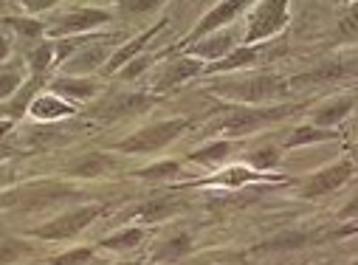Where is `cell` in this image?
I'll return each instance as SVG.
<instances>
[{"instance_id": "obj_1", "label": "cell", "mask_w": 358, "mask_h": 265, "mask_svg": "<svg viewBox=\"0 0 358 265\" xmlns=\"http://www.w3.org/2000/svg\"><path fill=\"white\" fill-rule=\"evenodd\" d=\"M215 94L234 99V102H265V99H274L280 94H285V85L280 76L271 73H259V76H248V79H234V82H220L212 87Z\"/></svg>"}, {"instance_id": "obj_2", "label": "cell", "mask_w": 358, "mask_h": 265, "mask_svg": "<svg viewBox=\"0 0 358 265\" xmlns=\"http://www.w3.org/2000/svg\"><path fill=\"white\" fill-rule=\"evenodd\" d=\"M189 127V119H166V122H158V124H150L127 138H122L116 144L119 152H136V155H144V152H155L161 147H166L172 138H178L184 130Z\"/></svg>"}, {"instance_id": "obj_3", "label": "cell", "mask_w": 358, "mask_h": 265, "mask_svg": "<svg viewBox=\"0 0 358 265\" xmlns=\"http://www.w3.org/2000/svg\"><path fill=\"white\" fill-rule=\"evenodd\" d=\"M294 110H296V108H288V105H282V108H231V113H229L215 130L229 141V138L254 133V130H259L262 124L277 122V119H282V116H288V113H294Z\"/></svg>"}, {"instance_id": "obj_4", "label": "cell", "mask_w": 358, "mask_h": 265, "mask_svg": "<svg viewBox=\"0 0 358 265\" xmlns=\"http://www.w3.org/2000/svg\"><path fill=\"white\" fill-rule=\"evenodd\" d=\"M105 209H108L105 203H91V206L71 209V212H65V215L54 217L51 223H45V226L34 229V231H31V237H37V240H71V237H76L82 229L91 226L99 215H105Z\"/></svg>"}, {"instance_id": "obj_5", "label": "cell", "mask_w": 358, "mask_h": 265, "mask_svg": "<svg viewBox=\"0 0 358 265\" xmlns=\"http://www.w3.org/2000/svg\"><path fill=\"white\" fill-rule=\"evenodd\" d=\"M71 195H76L71 187L43 181V184H26V187H20V189L3 192V195H0V206H15V209H43V206L59 203V201H65V198H71Z\"/></svg>"}, {"instance_id": "obj_6", "label": "cell", "mask_w": 358, "mask_h": 265, "mask_svg": "<svg viewBox=\"0 0 358 265\" xmlns=\"http://www.w3.org/2000/svg\"><path fill=\"white\" fill-rule=\"evenodd\" d=\"M288 23V6L285 3H257L254 12H251V20H248V29H245V45H254V43H262L268 37H274L285 29Z\"/></svg>"}, {"instance_id": "obj_7", "label": "cell", "mask_w": 358, "mask_h": 265, "mask_svg": "<svg viewBox=\"0 0 358 265\" xmlns=\"http://www.w3.org/2000/svg\"><path fill=\"white\" fill-rule=\"evenodd\" d=\"M352 172H355V164H352L350 158H341L338 164L319 169V172L313 175V178L305 184L302 198H305V201H313V198H322V195L336 192L338 187H344V184L352 178Z\"/></svg>"}, {"instance_id": "obj_8", "label": "cell", "mask_w": 358, "mask_h": 265, "mask_svg": "<svg viewBox=\"0 0 358 265\" xmlns=\"http://www.w3.org/2000/svg\"><path fill=\"white\" fill-rule=\"evenodd\" d=\"M110 20V12L105 9H96V6H82V9H73L71 15H65L54 29H48L51 37H65V34H82V31H91L102 23Z\"/></svg>"}, {"instance_id": "obj_9", "label": "cell", "mask_w": 358, "mask_h": 265, "mask_svg": "<svg viewBox=\"0 0 358 265\" xmlns=\"http://www.w3.org/2000/svg\"><path fill=\"white\" fill-rule=\"evenodd\" d=\"M240 12H245V3H217L189 34H187V40L178 45V48H189V45H195L201 37H209V34H215V29H220V26H226V23H231Z\"/></svg>"}, {"instance_id": "obj_10", "label": "cell", "mask_w": 358, "mask_h": 265, "mask_svg": "<svg viewBox=\"0 0 358 265\" xmlns=\"http://www.w3.org/2000/svg\"><path fill=\"white\" fill-rule=\"evenodd\" d=\"M198 73H203V62L201 59H195V57H178V59L166 62L164 71L155 76V94L158 91H169V87L181 85V82H187V79H192Z\"/></svg>"}, {"instance_id": "obj_11", "label": "cell", "mask_w": 358, "mask_h": 265, "mask_svg": "<svg viewBox=\"0 0 358 265\" xmlns=\"http://www.w3.org/2000/svg\"><path fill=\"white\" fill-rule=\"evenodd\" d=\"M237 45H240V40H237L234 31H217V34H212V37L198 40L195 45H189V54H192L195 59H215V62H220V59H226Z\"/></svg>"}, {"instance_id": "obj_12", "label": "cell", "mask_w": 358, "mask_h": 265, "mask_svg": "<svg viewBox=\"0 0 358 265\" xmlns=\"http://www.w3.org/2000/svg\"><path fill=\"white\" fill-rule=\"evenodd\" d=\"M155 102H158L155 94H124V96H116L108 105H102L96 110V116H102V119H122V116H130V113H144Z\"/></svg>"}, {"instance_id": "obj_13", "label": "cell", "mask_w": 358, "mask_h": 265, "mask_svg": "<svg viewBox=\"0 0 358 265\" xmlns=\"http://www.w3.org/2000/svg\"><path fill=\"white\" fill-rule=\"evenodd\" d=\"M181 209H184V203L178 198H150L141 206H136L127 215V220H133V223H155V220L172 217L175 212H181Z\"/></svg>"}, {"instance_id": "obj_14", "label": "cell", "mask_w": 358, "mask_h": 265, "mask_svg": "<svg viewBox=\"0 0 358 265\" xmlns=\"http://www.w3.org/2000/svg\"><path fill=\"white\" fill-rule=\"evenodd\" d=\"M29 113L40 122H57V119H65V116H73L76 108L73 102L57 96V94H37L34 102L29 105Z\"/></svg>"}, {"instance_id": "obj_15", "label": "cell", "mask_w": 358, "mask_h": 265, "mask_svg": "<svg viewBox=\"0 0 358 265\" xmlns=\"http://www.w3.org/2000/svg\"><path fill=\"white\" fill-rule=\"evenodd\" d=\"M51 94L62 96V99H91L99 94V85L91 76H57L51 82Z\"/></svg>"}, {"instance_id": "obj_16", "label": "cell", "mask_w": 358, "mask_h": 265, "mask_svg": "<svg viewBox=\"0 0 358 265\" xmlns=\"http://www.w3.org/2000/svg\"><path fill=\"white\" fill-rule=\"evenodd\" d=\"M108 57V45L105 43H94V45H85L79 54H73L65 65V76H85L87 71H94L105 62Z\"/></svg>"}, {"instance_id": "obj_17", "label": "cell", "mask_w": 358, "mask_h": 265, "mask_svg": "<svg viewBox=\"0 0 358 265\" xmlns=\"http://www.w3.org/2000/svg\"><path fill=\"white\" fill-rule=\"evenodd\" d=\"M113 166H116V161L110 155L87 152V155H82L79 161H73L68 166V175H76V178H102V175H108Z\"/></svg>"}, {"instance_id": "obj_18", "label": "cell", "mask_w": 358, "mask_h": 265, "mask_svg": "<svg viewBox=\"0 0 358 265\" xmlns=\"http://www.w3.org/2000/svg\"><path fill=\"white\" fill-rule=\"evenodd\" d=\"M161 26H164V23H158V26L147 29V31H144L141 37H136L133 43L122 45V48H119V51H116V54H113V57L108 59L105 71H108V73H116V71H122V68H124L127 62H133V57H136V54H138V51H141V48H144L147 43H150V37H155V34H158V29H161Z\"/></svg>"}, {"instance_id": "obj_19", "label": "cell", "mask_w": 358, "mask_h": 265, "mask_svg": "<svg viewBox=\"0 0 358 265\" xmlns=\"http://www.w3.org/2000/svg\"><path fill=\"white\" fill-rule=\"evenodd\" d=\"M251 181H280L274 175H259L257 169H245V166H234L220 172V178L203 181V184H220V187H240V184H251Z\"/></svg>"}, {"instance_id": "obj_20", "label": "cell", "mask_w": 358, "mask_h": 265, "mask_svg": "<svg viewBox=\"0 0 358 265\" xmlns=\"http://www.w3.org/2000/svg\"><path fill=\"white\" fill-rule=\"evenodd\" d=\"M352 73V65H338V62H324L319 71H310V73H299L291 79V85H308V82H333L338 76H347Z\"/></svg>"}, {"instance_id": "obj_21", "label": "cell", "mask_w": 358, "mask_h": 265, "mask_svg": "<svg viewBox=\"0 0 358 265\" xmlns=\"http://www.w3.org/2000/svg\"><path fill=\"white\" fill-rule=\"evenodd\" d=\"M141 240H144V229L127 226V229H122V231L105 237L99 245H102V248H110V251H127V248H136Z\"/></svg>"}, {"instance_id": "obj_22", "label": "cell", "mask_w": 358, "mask_h": 265, "mask_svg": "<svg viewBox=\"0 0 358 265\" xmlns=\"http://www.w3.org/2000/svg\"><path fill=\"white\" fill-rule=\"evenodd\" d=\"M352 105H355V99L352 96H347V99H338V102H333V105H327V110H319V113H313V122L319 124V127H333V124H338L350 110H352Z\"/></svg>"}, {"instance_id": "obj_23", "label": "cell", "mask_w": 358, "mask_h": 265, "mask_svg": "<svg viewBox=\"0 0 358 265\" xmlns=\"http://www.w3.org/2000/svg\"><path fill=\"white\" fill-rule=\"evenodd\" d=\"M189 248H192V237H189V234H178V237H172L169 243H164V245L155 251V259H158V262H175L178 257L189 254Z\"/></svg>"}, {"instance_id": "obj_24", "label": "cell", "mask_w": 358, "mask_h": 265, "mask_svg": "<svg viewBox=\"0 0 358 265\" xmlns=\"http://www.w3.org/2000/svg\"><path fill=\"white\" fill-rule=\"evenodd\" d=\"M338 133L336 130H316V127H296L291 136H288V141H285V147H302V144H310V141H327V138H336Z\"/></svg>"}, {"instance_id": "obj_25", "label": "cell", "mask_w": 358, "mask_h": 265, "mask_svg": "<svg viewBox=\"0 0 358 265\" xmlns=\"http://www.w3.org/2000/svg\"><path fill=\"white\" fill-rule=\"evenodd\" d=\"M229 150H231V141L220 138V141H215V144H209V147H203V150H198V152H189V161H201V164H220V161L229 155Z\"/></svg>"}, {"instance_id": "obj_26", "label": "cell", "mask_w": 358, "mask_h": 265, "mask_svg": "<svg viewBox=\"0 0 358 265\" xmlns=\"http://www.w3.org/2000/svg\"><path fill=\"white\" fill-rule=\"evenodd\" d=\"M29 62H31L34 76H43V73H45V71L54 65V45H51V43L37 45V48L29 54Z\"/></svg>"}, {"instance_id": "obj_27", "label": "cell", "mask_w": 358, "mask_h": 265, "mask_svg": "<svg viewBox=\"0 0 358 265\" xmlns=\"http://www.w3.org/2000/svg\"><path fill=\"white\" fill-rule=\"evenodd\" d=\"M23 87V73L17 68H3L0 71V99H12Z\"/></svg>"}, {"instance_id": "obj_28", "label": "cell", "mask_w": 358, "mask_h": 265, "mask_svg": "<svg viewBox=\"0 0 358 265\" xmlns=\"http://www.w3.org/2000/svg\"><path fill=\"white\" fill-rule=\"evenodd\" d=\"M23 40H37V37H43V31H45V26L40 23V20H34V17H9L6 20Z\"/></svg>"}, {"instance_id": "obj_29", "label": "cell", "mask_w": 358, "mask_h": 265, "mask_svg": "<svg viewBox=\"0 0 358 265\" xmlns=\"http://www.w3.org/2000/svg\"><path fill=\"white\" fill-rule=\"evenodd\" d=\"M169 175H181V164H178V161H161V164H152V166H147V169L138 172V178L161 181V178H169Z\"/></svg>"}, {"instance_id": "obj_30", "label": "cell", "mask_w": 358, "mask_h": 265, "mask_svg": "<svg viewBox=\"0 0 358 265\" xmlns=\"http://www.w3.org/2000/svg\"><path fill=\"white\" fill-rule=\"evenodd\" d=\"M91 259H94V248H73L68 254L54 257L48 265H87Z\"/></svg>"}, {"instance_id": "obj_31", "label": "cell", "mask_w": 358, "mask_h": 265, "mask_svg": "<svg viewBox=\"0 0 358 265\" xmlns=\"http://www.w3.org/2000/svg\"><path fill=\"white\" fill-rule=\"evenodd\" d=\"M277 161H280V152H277L274 147L257 150V152L251 155V166H254L257 172H262V169H268V166H277Z\"/></svg>"}, {"instance_id": "obj_32", "label": "cell", "mask_w": 358, "mask_h": 265, "mask_svg": "<svg viewBox=\"0 0 358 265\" xmlns=\"http://www.w3.org/2000/svg\"><path fill=\"white\" fill-rule=\"evenodd\" d=\"M122 12H130V15H138V12H155L158 3H119Z\"/></svg>"}, {"instance_id": "obj_33", "label": "cell", "mask_w": 358, "mask_h": 265, "mask_svg": "<svg viewBox=\"0 0 358 265\" xmlns=\"http://www.w3.org/2000/svg\"><path fill=\"white\" fill-rule=\"evenodd\" d=\"M54 6V0H43V3H23V9H29V12H45V9H51Z\"/></svg>"}, {"instance_id": "obj_34", "label": "cell", "mask_w": 358, "mask_h": 265, "mask_svg": "<svg viewBox=\"0 0 358 265\" xmlns=\"http://www.w3.org/2000/svg\"><path fill=\"white\" fill-rule=\"evenodd\" d=\"M9 57V40L3 37V34H0V62H3Z\"/></svg>"}, {"instance_id": "obj_35", "label": "cell", "mask_w": 358, "mask_h": 265, "mask_svg": "<svg viewBox=\"0 0 358 265\" xmlns=\"http://www.w3.org/2000/svg\"><path fill=\"white\" fill-rule=\"evenodd\" d=\"M122 265H147V262H122Z\"/></svg>"}]
</instances>
